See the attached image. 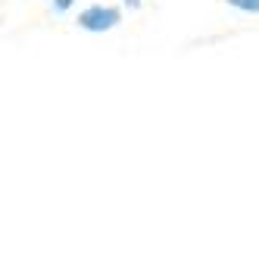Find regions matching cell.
Segmentation results:
<instances>
[{
  "mask_svg": "<svg viewBox=\"0 0 259 259\" xmlns=\"http://www.w3.org/2000/svg\"><path fill=\"white\" fill-rule=\"evenodd\" d=\"M72 7H75V0H53V10L57 13H69Z\"/></svg>",
  "mask_w": 259,
  "mask_h": 259,
  "instance_id": "3",
  "label": "cell"
},
{
  "mask_svg": "<svg viewBox=\"0 0 259 259\" xmlns=\"http://www.w3.org/2000/svg\"><path fill=\"white\" fill-rule=\"evenodd\" d=\"M228 7H234V10H240V13H253V16H259V0H225Z\"/></svg>",
  "mask_w": 259,
  "mask_h": 259,
  "instance_id": "2",
  "label": "cell"
},
{
  "mask_svg": "<svg viewBox=\"0 0 259 259\" xmlns=\"http://www.w3.org/2000/svg\"><path fill=\"white\" fill-rule=\"evenodd\" d=\"M122 4H125L128 10H141V7H144V0H122Z\"/></svg>",
  "mask_w": 259,
  "mask_h": 259,
  "instance_id": "4",
  "label": "cell"
},
{
  "mask_svg": "<svg viewBox=\"0 0 259 259\" xmlns=\"http://www.w3.org/2000/svg\"><path fill=\"white\" fill-rule=\"evenodd\" d=\"M122 22V10L119 7H109V4H91L78 13V28L91 31V34H103V31H113Z\"/></svg>",
  "mask_w": 259,
  "mask_h": 259,
  "instance_id": "1",
  "label": "cell"
}]
</instances>
